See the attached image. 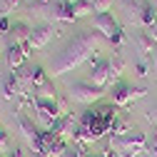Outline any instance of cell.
<instances>
[{"label":"cell","instance_id":"obj_2","mask_svg":"<svg viewBox=\"0 0 157 157\" xmlns=\"http://www.w3.org/2000/svg\"><path fill=\"white\" fill-rule=\"evenodd\" d=\"M117 107L115 105H100V107H90L82 112L80 122H77V130H75V145H80L87 150V145L97 142L100 137H105L112 127V122L117 120Z\"/></svg>","mask_w":157,"mask_h":157},{"label":"cell","instance_id":"obj_17","mask_svg":"<svg viewBox=\"0 0 157 157\" xmlns=\"http://www.w3.org/2000/svg\"><path fill=\"white\" fill-rule=\"evenodd\" d=\"M110 70H112V80H117V77L122 75V70H125V63H122V57H120V55L110 57Z\"/></svg>","mask_w":157,"mask_h":157},{"label":"cell","instance_id":"obj_12","mask_svg":"<svg viewBox=\"0 0 157 157\" xmlns=\"http://www.w3.org/2000/svg\"><path fill=\"white\" fill-rule=\"evenodd\" d=\"M137 8H140V25L155 28V25H157V10H155V5H152V0H145V3H140Z\"/></svg>","mask_w":157,"mask_h":157},{"label":"cell","instance_id":"obj_26","mask_svg":"<svg viewBox=\"0 0 157 157\" xmlns=\"http://www.w3.org/2000/svg\"><path fill=\"white\" fill-rule=\"evenodd\" d=\"M37 3H50V0H37Z\"/></svg>","mask_w":157,"mask_h":157},{"label":"cell","instance_id":"obj_5","mask_svg":"<svg viewBox=\"0 0 157 157\" xmlns=\"http://www.w3.org/2000/svg\"><path fill=\"white\" fill-rule=\"evenodd\" d=\"M102 97H105V90L95 87L92 82H72L67 87V100H72L77 105H95Z\"/></svg>","mask_w":157,"mask_h":157},{"label":"cell","instance_id":"obj_23","mask_svg":"<svg viewBox=\"0 0 157 157\" xmlns=\"http://www.w3.org/2000/svg\"><path fill=\"white\" fill-rule=\"evenodd\" d=\"M10 28H13V23L8 20V17H0V33L8 35V33H10Z\"/></svg>","mask_w":157,"mask_h":157},{"label":"cell","instance_id":"obj_1","mask_svg":"<svg viewBox=\"0 0 157 157\" xmlns=\"http://www.w3.org/2000/svg\"><path fill=\"white\" fill-rule=\"evenodd\" d=\"M97 50H100V33H92V30L77 33L72 40H67L65 48L57 52V57L50 65V75H65V72L75 70L77 65L90 60L92 52H97Z\"/></svg>","mask_w":157,"mask_h":157},{"label":"cell","instance_id":"obj_20","mask_svg":"<svg viewBox=\"0 0 157 157\" xmlns=\"http://www.w3.org/2000/svg\"><path fill=\"white\" fill-rule=\"evenodd\" d=\"M57 112H60V117H65V115H72V110H70L67 100H65V97H60V95H57Z\"/></svg>","mask_w":157,"mask_h":157},{"label":"cell","instance_id":"obj_16","mask_svg":"<svg viewBox=\"0 0 157 157\" xmlns=\"http://www.w3.org/2000/svg\"><path fill=\"white\" fill-rule=\"evenodd\" d=\"M72 8H75V15H77V17H87V15H92V13H95L92 0H77Z\"/></svg>","mask_w":157,"mask_h":157},{"label":"cell","instance_id":"obj_19","mask_svg":"<svg viewBox=\"0 0 157 157\" xmlns=\"http://www.w3.org/2000/svg\"><path fill=\"white\" fill-rule=\"evenodd\" d=\"M92 8H95V15L97 13H107L112 8V0H92Z\"/></svg>","mask_w":157,"mask_h":157},{"label":"cell","instance_id":"obj_15","mask_svg":"<svg viewBox=\"0 0 157 157\" xmlns=\"http://www.w3.org/2000/svg\"><path fill=\"white\" fill-rule=\"evenodd\" d=\"M135 127L130 125V120H127V117L125 115H117V120L112 122V127H110V135L112 137H120V135H127V132H132Z\"/></svg>","mask_w":157,"mask_h":157},{"label":"cell","instance_id":"obj_9","mask_svg":"<svg viewBox=\"0 0 157 157\" xmlns=\"http://www.w3.org/2000/svg\"><path fill=\"white\" fill-rule=\"evenodd\" d=\"M52 37H55V28L48 25V23H43V25L33 28V33H30V48L33 50H43Z\"/></svg>","mask_w":157,"mask_h":157},{"label":"cell","instance_id":"obj_18","mask_svg":"<svg viewBox=\"0 0 157 157\" xmlns=\"http://www.w3.org/2000/svg\"><path fill=\"white\" fill-rule=\"evenodd\" d=\"M20 3V0H0V17H8V13Z\"/></svg>","mask_w":157,"mask_h":157},{"label":"cell","instance_id":"obj_22","mask_svg":"<svg viewBox=\"0 0 157 157\" xmlns=\"http://www.w3.org/2000/svg\"><path fill=\"white\" fill-rule=\"evenodd\" d=\"M147 70H150V67H147V63H145V60H140V63H135V75H140V77H145V75H150Z\"/></svg>","mask_w":157,"mask_h":157},{"label":"cell","instance_id":"obj_13","mask_svg":"<svg viewBox=\"0 0 157 157\" xmlns=\"http://www.w3.org/2000/svg\"><path fill=\"white\" fill-rule=\"evenodd\" d=\"M25 50L17 45V43H10L8 45V65H10V70H17V67H23V63H25Z\"/></svg>","mask_w":157,"mask_h":157},{"label":"cell","instance_id":"obj_7","mask_svg":"<svg viewBox=\"0 0 157 157\" xmlns=\"http://www.w3.org/2000/svg\"><path fill=\"white\" fill-rule=\"evenodd\" d=\"M145 95H147L145 87H135L130 82H117L112 87V105L125 110V107H130L135 100H140V97H145Z\"/></svg>","mask_w":157,"mask_h":157},{"label":"cell","instance_id":"obj_3","mask_svg":"<svg viewBox=\"0 0 157 157\" xmlns=\"http://www.w3.org/2000/svg\"><path fill=\"white\" fill-rule=\"evenodd\" d=\"M117 157H137L140 152L147 150V137L140 130H132L127 135L120 137H110V145H107Z\"/></svg>","mask_w":157,"mask_h":157},{"label":"cell","instance_id":"obj_8","mask_svg":"<svg viewBox=\"0 0 157 157\" xmlns=\"http://www.w3.org/2000/svg\"><path fill=\"white\" fill-rule=\"evenodd\" d=\"M57 137H63L65 142H72L75 140V130H77V122H75V115H65V117H57L55 125L50 127Z\"/></svg>","mask_w":157,"mask_h":157},{"label":"cell","instance_id":"obj_10","mask_svg":"<svg viewBox=\"0 0 157 157\" xmlns=\"http://www.w3.org/2000/svg\"><path fill=\"white\" fill-rule=\"evenodd\" d=\"M50 13H52V20H60V23H72V20H77L75 8L67 3V0H57V3H52V5H50Z\"/></svg>","mask_w":157,"mask_h":157},{"label":"cell","instance_id":"obj_4","mask_svg":"<svg viewBox=\"0 0 157 157\" xmlns=\"http://www.w3.org/2000/svg\"><path fill=\"white\" fill-rule=\"evenodd\" d=\"M92 25H95V33L105 35L115 48H120V45H122L125 33H122L120 25H117V20L112 17V13H97V15L92 17Z\"/></svg>","mask_w":157,"mask_h":157},{"label":"cell","instance_id":"obj_14","mask_svg":"<svg viewBox=\"0 0 157 157\" xmlns=\"http://www.w3.org/2000/svg\"><path fill=\"white\" fill-rule=\"evenodd\" d=\"M135 40H137V48H140V52H142L147 60H150V57H152V52L157 50V43L150 37V33H140V35L135 37Z\"/></svg>","mask_w":157,"mask_h":157},{"label":"cell","instance_id":"obj_21","mask_svg":"<svg viewBox=\"0 0 157 157\" xmlns=\"http://www.w3.org/2000/svg\"><path fill=\"white\" fill-rule=\"evenodd\" d=\"M8 147H10L8 132H3V130H0V155H5V152H8Z\"/></svg>","mask_w":157,"mask_h":157},{"label":"cell","instance_id":"obj_11","mask_svg":"<svg viewBox=\"0 0 157 157\" xmlns=\"http://www.w3.org/2000/svg\"><path fill=\"white\" fill-rule=\"evenodd\" d=\"M17 127H20V132H23V137H25V140H28V145H33L35 140H37V135H40V127H37L33 120H30V117L20 110V112H17Z\"/></svg>","mask_w":157,"mask_h":157},{"label":"cell","instance_id":"obj_6","mask_svg":"<svg viewBox=\"0 0 157 157\" xmlns=\"http://www.w3.org/2000/svg\"><path fill=\"white\" fill-rule=\"evenodd\" d=\"M90 80L87 82H92L95 87H102V90H107L110 87V82H112V70H110V57H102V55H95V57H90Z\"/></svg>","mask_w":157,"mask_h":157},{"label":"cell","instance_id":"obj_25","mask_svg":"<svg viewBox=\"0 0 157 157\" xmlns=\"http://www.w3.org/2000/svg\"><path fill=\"white\" fill-rule=\"evenodd\" d=\"M152 5H155V10H157V0H152Z\"/></svg>","mask_w":157,"mask_h":157},{"label":"cell","instance_id":"obj_24","mask_svg":"<svg viewBox=\"0 0 157 157\" xmlns=\"http://www.w3.org/2000/svg\"><path fill=\"white\" fill-rule=\"evenodd\" d=\"M147 120H150V122H155V125H157V105H155V107H150V110H147Z\"/></svg>","mask_w":157,"mask_h":157}]
</instances>
